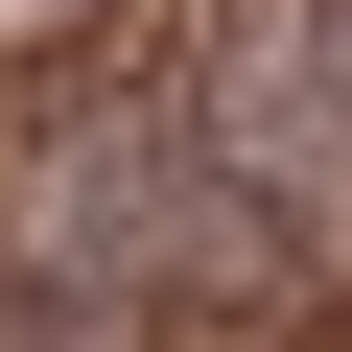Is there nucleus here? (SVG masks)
<instances>
[{
	"label": "nucleus",
	"instance_id": "nucleus-1",
	"mask_svg": "<svg viewBox=\"0 0 352 352\" xmlns=\"http://www.w3.org/2000/svg\"><path fill=\"white\" fill-rule=\"evenodd\" d=\"M164 94V235L118 305H0V352H352V0H94Z\"/></svg>",
	"mask_w": 352,
	"mask_h": 352
}]
</instances>
